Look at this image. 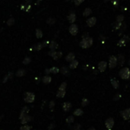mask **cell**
I'll return each instance as SVG.
<instances>
[{"label":"cell","mask_w":130,"mask_h":130,"mask_svg":"<svg viewBox=\"0 0 130 130\" xmlns=\"http://www.w3.org/2000/svg\"><path fill=\"white\" fill-rule=\"evenodd\" d=\"M93 43V40L91 37H84L80 43V46L84 48V49H86V48L90 47Z\"/></svg>","instance_id":"1"},{"label":"cell","mask_w":130,"mask_h":130,"mask_svg":"<svg viewBox=\"0 0 130 130\" xmlns=\"http://www.w3.org/2000/svg\"><path fill=\"white\" fill-rule=\"evenodd\" d=\"M24 100L26 103H33L35 100V95L32 92H26L24 95Z\"/></svg>","instance_id":"2"},{"label":"cell","mask_w":130,"mask_h":130,"mask_svg":"<svg viewBox=\"0 0 130 130\" xmlns=\"http://www.w3.org/2000/svg\"><path fill=\"white\" fill-rule=\"evenodd\" d=\"M120 76L122 79H129L130 78V70L128 68H123L120 70Z\"/></svg>","instance_id":"3"},{"label":"cell","mask_w":130,"mask_h":130,"mask_svg":"<svg viewBox=\"0 0 130 130\" xmlns=\"http://www.w3.org/2000/svg\"><path fill=\"white\" fill-rule=\"evenodd\" d=\"M113 125H114V120L113 118H108L105 122L106 128L108 130L112 129V128L113 127Z\"/></svg>","instance_id":"4"},{"label":"cell","mask_w":130,"mask_h":130,"mask_svg":"<svg viewBox=\"0 0 130 130\" xmlns=\"http://www.w3.org/2000/svg\"><path fill=\"white\" fill-rule=\"evenodd\" d=\"M121 116L125 120H128L130 119V108L125 109L124 110L121 111Z\"/></svg>","instance_id":"5"},{"label":"cell","mask_w":130,"mask_h":130,"mask_svg":"<svg viewBox=\"0 0 130 130\" xmlns=\"http://www.w3.org/2000/svg\"><path fill=\"white\" fill-rule=\"evenodd\" d=\"M78 31H79V28H78V26L75 24H72L69 27V32L70 34L73 36H75L78 34Z\"/></svg>","instance_id":"6"},{"label":"cell","mask_w":130,"mask_h":130,"mask_svg":"<svg viewBox=\"0 0 130 130\" xmlns=\"http://www.w3.org/2000/svg\"><path fill=\"white\" fill-rule=\"evenodd\" d=\"M117 65V59L116 56H111L109 60V66L110 69H114Z\"/></svg>","instance_id":"7"},{"label":"cell","mask_w":130,"mask_h":130,"mask_svg":"<svg viewBox=\"0 0 130 130\" xmlns=\"http://www.w3.org/2000/svg\"><path fill=\"white\" fill-rule=\"evenodd\" d=\"M97 22V19L96 18L93 17V18H88L87 20V24L88 27H93V26H94L95 24Z\"/></svg>","instance_id":"8"},{"label":"cell","mask_w":130,"mask_h":130,"mask_svg":"<svg viewBox=\"0 0 130 130\" xmlns=\"http://www.w3.org/2000/svg\"><path fill=\"white\" fill-rule=\"evenodd\" d=\"M72 108V103L69 102H65L62 105V109L65 112H68Z\"/></svg>","instance_id":"9"},{"label":"cell","mask_w":130,"mask_h":130,"mask_svg":"<svg viewBox=\"0 0 130 130\" xmlns=\"http://www.w3.org/2000/svg\"><path fill=\"white\" fill-rule=\"evenodd\" d=\"M98 69L100 70V72H104L106 69H107V62H104V61H102L99 63V65H98Z\"/></svg>","instance_id":"10"},{"label":"cell","mask_w":130,"mask_h":130,"mask_svg":"<svg viewBox=\"0 0 130 130\" xmlns=\"http://www.w3.org/2000/svg\"><path fill=\"white\" fill-rule=\"evenodd\" d=\"M124 62H125V58L124 56L122 55H119V56H118V59H117V63L119 64V65H120L122 66V65L124 64Z\"/></svg>","instance_id":"11"},{"label":"cell","mask_w":130,"mask_h":130,"mask_svg":"<svg viewBox=\"0 0 130 130\" xmlns=\"http://www.w3.org/2000/svg\"><path fill=\"white\" fill-rule=\"evenodd\" d=\"M31 120H32V117L31 116H28V115H26V116L23 119H21V123L22 124H26V123H28V122L31 121Z\"/></svg>","instance_id":"12"},{"label":"cell","mask_w":130,"mask_h":130,"mask_svg":"<svg viewBox=\"0 0 130 130\" xmlns=\"http://www.w3.org/2000/svg\"><path fill=\"white\" fill-rule=\"evenodd\" d=\"M68 20H69V21L70 22V23H72V24H73L74 22L75 21V20H76V16H75V13H71L69 15V17H68Z\"/></svg>","instance_id":"13"},{"label":"cell","mask_w":130,"mask_h":130,"mask_svg":"<svg viewBox=\"0 0 130 130\" xmlns=\"http://www.w3.org/2000/svg\"><path fill=\"white\" fill-rule=\"evenodd\" d=\"M75 55H74V53H69L67 56H66V57H65V60L67 61V62H72L73 61L74 59H75Z\"/></svg>","instance_id":"14"},{"label":"cell","mask_w":130,"mask_h":130,"mask_svg":"<svg viewBox=\"0 0 130 130\" xmlns=\"http://www.w3.org/2000/svg\"><path fill=\"white\" fill-rule=\"evenodd\" d=\"M26 74V70L23 69H21L19 70H18L17 72H16V76L17 77H22L24 76Z\"/></svg>","instance_id":"15"},{"label":"cell","mask_w":130,"mask_h":130,"mask_svg":"<svg viewBox=\"0 0 130 130\" xmlns=\"http://www.w3.org/2000/svg\"><path fill=\"white\" fill-rule=\"evenodd\" d=\"M50 50H55L56 49L58 48V44L57 43H56L55 41H52L51 43H50Z\"/></svg>","instance_id":"16"},{"label":"cell","mask_w":130,"mask_h":130,"mask_svg":"<svg viewBox=\"0 0 130 130\" xmlns=\"http://www.w3.org/2000/svg\"><path fill=\"white\" fill-rule=\"evenodd\" d=\"M43 82L44 84H50L51 82V81H52V79H51V77L49 76V75H46V76H44L43 78Z\"/></svg>","instance_id":"17"},{"label":"cell","mask_w":130,"mask_h":130,"mask_svg":"<svg viewBox=\"0 0 130 130\" xmlns=\"http://www.w3.org/2000/svg\"><path fill=\"white\" fill-rule=\"evenodd\" d=\"M78 65H79V62H78L77 60H75L74 59L73 61L71 62V63H70V65H69V68L70 69H75Z\"/></svg>","instance_id":"18"},{"label":"cell","mask_w":130,"mask_h":130,"mask_svg":"<svg viewBox=\"0 0 130 130\" xmlns=\"http://www.w3.org/2000/svg\"><path fill=\"white\" fill-rule=\"evenodd\" d=\"M60 72L62 75H66V76L69 75V71L66 67H62L60 70Z\"/></svg>","instance_id":"19"},{"label":"cell","mask_w":130,"mask_h":130,"mask_svg":"<svg viewBox=\"0 0 130 130\" xmlns=\"http://www.w3.org/2000/svg\"><path fill=\"white\" fill-rule=\"evenodd\" d=\"M65 95V91H60L59 90L57 94H56V97L57 98H64Z\"/></svg>","instance_id":"20"},{"label":"cell","mask_w":130,"mask_h":130,"mask_svg":"<svg viewBox=\"0 0 130 130\" xmlns=\"http://www.w3.org/2000/svg\"><path fill=\"white\" fill-rule=\"evenodd\" d=\"M111 84H112L113 87L115 89H116V88H119V81H118L117 80H116L115 79H111Z\"/></svg>","instance_id":"21"},{"label":"cell","mask_w":130,"mask_h":130,"mask_svg":"<svg viewBox=\"0 0 130 130\" xmlns=\"http://www.w3.org/2000/svg\"><path fill=\"white\" fill-rule=\"evenodd\" d=\"M43 47V43H37V45H34V50H37V51H40V50L42 49V48Z\"/></svg>","instance_id":"22"},{"label":"cell","mask_w":130,"mask_h":130,"mask_svg":"<svg viewBox=\"0 0 130 130\" xmlns=\"http://www.w3.org/2000/svg\"><path fill=\"white\" fill-rule=\"evenodd\" d=\"M36 37L37 38H41L43 37V32L40 29H37L36 30Z\"/></svg>","instance_id":"23"},{"label":"cell","mask_w":130,"mask_h":130,"mask_svg":"<svg viewBox=\"0 0 130 130\" xmlns=\"http://www.w3.org/2000/svg\"><path fill=\"white\" fill-rule=\"evenodd\" d=\"M82 114H83V110L81 109H77L75 110V112H74V115H75V116H81Z\"/></svg>","instance_id":"24"},{"label":"cell","mask_w":130,"mask_h":130,"mask_svg":"<svg viewBox=\"0 0 130 130\" xmlns=\"http://www.w3.org/2000/svg\"><path fill=\"white\" fill-rule=\"evenodd\" d=\"M14 22H15V20H14V18H10L7 21V24H8V26H12L14 24Z\"/></svg>","instance_id":"25"},{"label":"cell","mask_w":130,"mask_h":130,"mask_svg":"<svg viewBox=\"0 0 130 130\" xmlns=\"http://www.w3.org/2000/svg\"><path fill=\"white\" fill-rule=\"evenodd\" d=\"M62 52H56V54L54 55V56L53 57L55 60H57L58 59H59L60 57H62Z\"/></svg>","instance_id":"26"},{"label":"cell","mask_w":130,"mask_h":130,"mask_svg":"<svg viewBox=\"0 0 130 130\" xmlns=\"http://www.w3.org/2000/svg\"><path fill=\"white\" fill-rule=\"evenodd\" d=\"M31 62V59L30 58V57H28V56H27V57H25L24 59L23 64L24 65H28V64H30V62Z\"/></svg>","instance_id":"27"},{"label":"cell","mask_w":130,"mask_h":130,"mask_svg":"<svg viewBox=\"0 0 130 130\" xmlns=\"http://www.w3.org/2000/svg\"><path fill=\"white\" fill-rule=\"evenodd\" d=\"M91 14V10L90 9H86L84 10V12L83 13V15L85 16V17H88V15H90Z\"/></svg>","instance_id":"28"},{"label":"cell","mask_w":130,"mask_h":130,"mask_svg":"<svg viewBox=\"0 0 130 130\" xmlns=\"http://www.w3.org/2000/svg\"><path fill=\"white\" fill-rule=\"evenodd\" d=\"M66 86H67V84H66V82H62L60 86H59V90H60V91H65Z\"/></svg>","instance_id":"29"},{"label":"cell","mask_w":130,"mask_h":130,"mask_svg":"<svg viewBox=\"0 0 130 130\" xmlns=\"http://www.w3.org/2000/svg\"><path fill=\"white\" fill-rule=\"evenodd\" d=\"M73 122H74L73 116H68L67 118H66V122H67V123L71 124V123H72Z\"/></svg>","instance_id":"30"},{"label":"cell","mask_w":130,"mask_h":130,"mask_svg":"<svg viewBox=\"0 0 130 130\" xmlns=\"http://www.w3.org/2000/svg\"><path fill=\"white\" fill-rule=\"evenodd\" d=\"M55 21H56V20L54 19V18H49L47 19V21H46V23L48 24H50V25H52V24H53L55 23Z\"/></svg>","instance_id":"31"},{"label":"cell","mask_w":130,"mask_h":130,"mask_svg":"<svg viewBox=\"0 0 130 130\" xmlns=\"http://www.w3.org/2000/svg\"><path fill=\"white\" fill-rule=\"evenodd\" d=\"M88 104V100L87 98H83L81 101V106L82 107H86Z\"/></svg>","instance_id":"32"},{"label":"cell","mask_w":130,"mask_h":130,"mask_svg":"<svg viewBox=\"0 0 130 130\" xmlns=\"http://www.w3.org/2000/svg\"><path fill=\"white\" fill-rule=\"evenodd\" d=\"M59 72V69L57 67H53L50 69V72L53 74H57Z\"/></svg>","instance_id":"33"},{"label":"cell","mask_w":130,"mask_h":130,"mask_svg":"<svg viewBox=\"0 0 130 130\" xmlns=\"http://www.w3.org/2000/svg\"><path fill=\"white\" fill-rule=\"evenodd\" d=\"M125 40L124 38H122L121 39L120 41H119L118 43V46H125Z\"/></svg>","instance_id":"34"},{"label":"cell","mask_w":130,"mask_h":130,"mask_svg":"<svg viewBox=\"0 0 130 130\" xmlns=\"http://www.w3.org/2000/svg\"><path fill=\"white\" fill-rule=\"evenodd\" d=\"M31 127L30 125H24L23 126H21L20 130H31Z\"/></svg>","instance_id":"35"},{"label":"cell","mask_w":130,"mask_h":130,"mask_svg":"<svg viewBox=\"0 0 130 130\" xmlns=\"http://www.w3.org/2000/svg\"><path fill=\"white\" fill-rule=\"evenodd\" d=\"M80 129H81V125H80V124H75L72 127V130H80Z\"/></svg>","instance_id":"36"},{"label":"cell","mask_w":130,"mask_h":130,"mask_svg":"<svg viewBox=\"0 0 130 130\" xmlns=\"http://www.w3.org/2000/svg\"><path fill=\"white\" fill-rule=\"evenodd\" d=\"M54 107H55V102L53 101H50V110H53V108H54Z\"/></svg>","instance_id":"37"},{"label":"cell","mask_w":130,"mask_h":130,"mask_svg":"<svg viewBox=\"0 0 130 130\" xmlns=\"http://www.w3.org/2000/svg\"><path fill=\"white\" fill-rule=\"evenodd\" d=\"M56 52L55 50H50L49 53H48V55L50 56H52V57H53L54 55L56 54Z\"/></svg>","instance_id":"38"},{"label":"cell","mask_w":130,"mask_h":130,"mask_svg":"<svg viewBox=\"0 0 130 130\" xmlns=\"http://www.w3.org/2000/svg\"><path fill=\"white\" fill-rule=\"evenodd\" d=\"M84 0H75V4L76 5H79L81 2H83Z\"/></svg>","instance_id":"39"},{"label":"cell","mask_w":130,"mask_h":130,"mask_svg":"<svg viewBox=\"0 0 130 130\" xmlns=\"http://www.w3.org/2000/svg\"><path fill=\"white\" fill-rule=\"evenodd\" d=\"M123 18H124V17L122 16V15H119L117 17V21L118 22H120V21H122V20H123Z\"/></svg>","instance_id":"40"},{"label":"cell","mask_w":130,"mask_h":130,"mask_svg":"<svg viewBox=\"0 0 130 130\" xmlns=\"http://www.w3.org/2000/svg\"><path fill=\"white\" fill-rule=\"evenodd\" d=\"M120 98H121L120 94H116V96H115V98H113V100H114V101H117V100H119Z\"/></svg>","instance_id":"41"},{"label":"cell","mask_w":130,"mask_h":130,"mask_svg":"<svg viewBox=\"0 0 130 130\" xmlns=\"http://www.w3.org/2000/svg\"><path fill=\"white\" fill-rule=\"evenodd\" d=\"M111 2L113 3V5L115 6H116L119 4V1H118V0H111Z\"/></svg>","instance_id":"42"},{"label":"cell","mask_w":130,"mask_h":130,"mask_svg":"<svg viewBox=\"0 0 130 130\" xmlns=\"http://www.w3.org/2000/svg\"><path fill=\"white\" fill-rule=\"evenodd\" d=\"M7 75H8V77H9V79H12V78H13V73H12V72H9Z\"/></svg>","instance_id":"43"},{"label":"cell","mask_w":130,"mask_h":130,"mask_svg":"<svg viewBox=\"0 0 130 130\" xmlns=\"http://www.w3.org/2000/svg\"><path fill=\"white\" fill-rule=\"evenodd\" d=\"M31 5H28V6H27V9H25V11L27 12H28L30 10H31Z\"/></svg>","instance_id":"44"},{"label":"cell","mask_w":130,"mask_h":130,"mask_svg":"<svg viewBox=\"0 0 130 130\" xmlns=\"http://www.w3.org/2000/svg\"><path fill=\"white\" fill-rule=\"evenodd\" d=\"M9 79V77H8V75H6V76H5L4 77V79H3V83H5L7 81H8Z\"/></svg>","instance_id":"45"},{"label":"cell","mask_w":130,"mask_h":130,"mask_svg":"<svg viewBox=\"0 0 130 130\" xmlns=\"http://www.w3.org/2000/svg\"><path fill=\"white\" fill-rule=\"evenodd\" d=\"M49 43H50V42H49V41H47V40H46V41H44V42L43 43V46H46Z\"/></svg>","instance_id":"46"},{"label":"cell","mask_w":130,"mask_h":130,"mask_svg":"<svg viewBox=\"0 0 130 130\" xmlns=\"http://www.w3.org/2000/svg\"><path fill=\"white\" fill-rule=\"evenodd\" d=\"M45 73L46 74V75H48V74L51 73V72H50V69H46L45 70Z\"/></svg>","instance_id":"47"},{"label":"cell","mask_w":130,"mask_h":130,"mask_svg":"<svg viewBox=\"0 0 130 130\" xmlns=\"http://www.w3.org/2000/svg\"><path fill=\"white\" fill-rule=\"evenodd\" d=\"M52 125H50V127H49V129H50V130H52V128H53V127H55V125L53 123V124H51Z\"/></svg>","instance_id":"48"},{"label":"cell","mask_w":130,"mask_h":130,"mask_svg":"<svg viewBox=\"0 0 130 130\" xmlns=\"http://www.w3.org/2000/svg\"><path fill=\"white\" fill-rule=\"evenodd\" d=\"M25 8H26V6H25V5H21V10H24V9H25Z\"/></svg>","instance_id":"49"},{"label":"cell","mask_w":130,"mask_h":130,"mask_svg":"<svg viewBox=\"0 0 130 130\" xmlns=\"http://www.w3.org/2000/svg\"><path fill=\"white\" fill-rule=\"evenodd\" d=\"M88 130H96V129H95L94 128H93V127H91V128H89V129H88Z\"/></svg>","instance_id":"50"},{"label":"cell","mask_w":130,"mask_h":130,"mask_svg":"<svg viewBox=\"0 0 130 130\" xmlns=\"http://www.w3.org/2000/svg\"><path fill=\"white\" fill-rule=\"evenodd\" d=\"M129 64L130 65V60H129Z\"/></svg>","instance_id":"51"},{"label":"cell","mask_w":130,"mask_h":130,"mask_svg":"<svg viewBox=\"0 0 130 130\" xmlns=\"http://www.w3.org/2000/svg\"><path fill=\"white\" fill-rule=\"evenodd\" d=\"M66 1H69V0H66Z\"/></svg>","instance_id":"52"}]
</instances>
